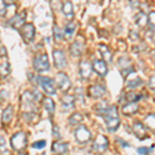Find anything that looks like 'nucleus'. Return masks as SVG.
Returning <instances> with one entry per match:
<instances>
[{"mask_svg":"<svg viewBox=\"0 0 155 155\" xmlns=\"http://www.w3.org/2000/svg\"><path fill=\"white\" fill-rule=\"evenodd\" d=\"M62 12H63L64 16L68 19H71L74 17V7L71 1H66L65 3L62 5Z\"/></svg>","mask_w":155,"mask_h":155,"instance_id":"nucleus-23","label":"nucleus"},{"mask_svg":"<svg viewBox=\"0 0 155 155\" xmlns=\"http://www.w3.org/2000/svg\"><path fill=\"white\" fill-rule=\"evenodd\" d=\"M0 153L2 154H8L9 151L6 147V143H5V140L3 139V137L0 136Z\"/></svg>","mask_w":155,"mask_h":155,"instance_id":"nucleus-31","label":"nucleus"},{"mask_svg":"<svg viewBox=\"0 0 155 155\" xmlns=\"http://www.w3.org/2000/svg\"><path fill=\"white\" fill-rule=\"evenodd\" d=\"M12 115H14V110H12V107L8 106L3 111V114H2V123H3V124H8L9 122H11L12 118Z\"/></svg>","mask_w":155,"mask_h":155,"instance_id":"nucleus-22","label":"nucleus"},{"mask_svg":"<svg viewBox=\"0 0 155 155\" xmlns=\"http://www.w3.org/2000/svg\"><path fill=\"white\" fill-rule=\"evenodd\" d=\"M27 137L24 132L20 131L15 134L11 139V146L15 151H22L26 148Z\"/></svg>","mask_w":155,"mask_h":155,"instance_id":"nucleus-2","label":"nucleus"},{"mask_svg":"<svg viewBox=\"0 0 155 155\" xmlns=\"http://www.w3.org/2000/svg\"><path fill=\"white\" fill-rule=\"evenodd\" d=\"M53 58H54L55 65L58 67V68H62V67L66 65L65 55H64L62 51H60V50H56V51L53 52Z\"/></svg>","mask_w":155,"mask_h":155,"instance_id":"nucleus-13","label":"nucleus"},{"mask_svg":"<svg viewBox=\"0 0 155 155\" xmlns=\"http://www.w3.org/2000/svg\"><path fill=\"white\" fill-rule=\"evenodd\" d=\"M91 132L88 130L86 126L81 125L74 130V137L80 144H85L88 143L91 140Z\"/></svg>","mask_w":155,"mask_h":155,"instance_id":"nucleus-5","label":"nucleus"},{"mask_svg":"<svg viewBox=\"0 0 155 155\" xmlns=\"http://www.w3.org/2000/svg\"><path fill=\"white\" fill-rule=\"evenodd\" d=\"M79 71H80V76H81L82 80L87 81V80H89L90 77H91L92 65L88 61H81L79 65Z\"/></svg>","mask_w":155,"mask_h":155,"instance_id":"nucleus-8","label":"nucleus"},{"mask_svg":"<svg viewBox=\"0 0 155 155\" xmlns=\"http://www.w3.org/2000/svg\"><path fill=\"white\" fill-rule=\"evenodd\" d=\"M34 64V68L36 69L37 71L42 72V71H47L50 69V63H49V58L46 54H41L37 55V56L34 58L33 61Z\"/></svg>","mask_w":155,"mask_h":155,"instance_id":"nucleus-4","label":"nucleus"},{"mask_svg":"<svg viewBox=\"0 0 155 155\" xmlns=\"http://www.w3.org/2000/svg\"><path fill=\"white\" fill-rule=\"evenodd\" d=\"M44 107L50 114H53V112L55 110V104H54V101H52V98L46 97V98L44 99Z\"/></svg>","mask_w":155,"mask_h":155,"instance_id":"nucleus-26","label":"nucleus"},{"mask_svg":"<svg viewBox=\"0 0 155 155\" xmlns=\"http://www.w3.org/2000/svg\"><path fill=\"white\" fill-rule=\"evenodd\" d=\"M137 110H139V106L137 104V102H128L122 107V113L126 116H131L137 113Z\"/></svg>","mask_w":155,"mask_h":155,"instance_id":"nucleus-17","label":"nucleus"},{"mask_svg":"<svg viewBox=\"0 0 155 155\" xmlns=\"http://www.w3.org/2000/svg\"><path fill=\"white\" fill-rule=\"evenodd\" d=\"M125 99L127 102H137L139 101L140 99H142V94H137L136 92H128L126 93V96H125Z\"/></svg>","mask_w":155,"mask_h":155,"instance_id":"nucleus-25","label":"nucleus"},{"mask_svg":"<svg viewBox=\"0 0 155 155\" xmlns=\"http://www.w3.org/2000/svg\"><path fill=\"white\" fill-rule=\"evenodd\" d=\"M9 72H11V65H9L8 58L4 54L0 56V77L6 78Z\"/></svg>","mask_w":155,"mask_h":155,"instance_id":"nucleus-12","label":"nucleus"},{"mask_svg":"<svg viewBox=\"0 0 155 155\" xmlns=\"http://www.w3.org/2000/svg\"><path fill=\"white\" fill-rule=\"evenodd\" d=\"M74 98L71 95H64L62 98V107L63 111H69L74 107Z\"/></svg>","mask_w":155,"mask_h":155,"instance_id":"nucleus-19","label":"nucleus"},{"mask_svg":"<svg viewBox=\"0 0 155 155\" xmlns=\"http://www.w3.org/2000/svg\"><path fill=\"white\" fill-rule=\"evenodd\" d=\"M21 35L26 42H31L35 35V27L33 24H24L21 28Z\"/></svg>","mask_w":155,"mask_h":155,"instance_id":"nucleus-6","label":"nucleus"},{"mask_svg":"<svg viewBox=\"0 0 155 155\" xmlns=\"http://www.w3.org/2000/svg\"><path fill=\"white\" fill-rule=\"evenodd\" d=\"M134 21L140 28H145L146 25L148 24V16L145 12H139L134 18Z\"/></svg>","mask_w":155,"mask_h":155,"instance_id":"nucleus-18","label":"nucleus"},{"mask_svg":"<svg viewBox=\"0 0 155 155\" xmlns=\"http://www.w3.org/2000/svg\"><path fill=\"white\" fill-rule=\"evenodd\" d=\"M76 24L74 23H68L65 26V28H64V33H65V36L66 37H71L74 35V31H76Z\"/></svg>","mask_w":155,"mask_h":155,"instance_id":"nucleus-27","label":"nucleus"},{"mask_svg":"<svg viewBox=\"0 0 155 155\" xmlns=\"http://www.w3.org/2000/svg\"><path fill=\"white\" fill-rule=\"evenodd\" d=\"M37 82H38L39 86L41 87L42 90H44L47 94L53 95V94L56 93L55 82L52 79L47 78V77H38V78H37Z\"/></svg>","mask_w":155,"mask_h":155,"instance_id":"nucleus-3","label":"nucleus"},{"mask_svg":"<svg viewBox=\"0 0 155 155\" xmlns=\"http://www.w3.org/2000/svg\"><path fill=\"white\" fill-rule=\"evenodd\" d=\"M102 116L104 117L106 120V125L110 131H116L120 125V118L118 115V110L116 106H111L107 107Z\"/></svg>","mask_w":155,"mask_h":155,"instance_id":"nucleus-1","label":"nucleus"},{"mask_svg":"<svg viewBox=\"0 0 155 155\" xmlns=\"http://www.w3.org/2000/svg\"><path fill=\"white\" fill-rule=\"evenodd\" d=\"M53 32H54V37L56 38V41H61L63 35H62V32L58 26H54Z\"/></svg>","mask_w":155,"mask_h":155,"instance_id":"nucleus-33","label":"nucleus"},{"mask_svg":"<svg viewBox=\"0 0 155 155\" xmlns=\"http://www.w3.org/2000/svg\"><path fill=\"white\" fill-rule=\"evenodd\" d=\"M52 151L55 152V153L58 154H65L67 151H68V147H67V144L65 143H58V142H55L53 144V147H52Z\"/></svg>","mask_w":155,"mask_h":155,"instance_id":"nucleus-20","label":"nucleus"},{"mask_svg":"<svg viewBox=\"0 0 155 155\" xmlns=\"http://www.w3.org/2000/svg\"><path fill=\"white\" fill-rule=\"evenodd\" d=\"M76 95H77V98H79L80 101L84 102V97H83L84 95H83V91H82V90L80 89V88H78V89L76 90Z\"/></svg>","mask_w":155,"mask_h":155,"instance_id":"nucleus-38","label":"nucleus"},{"mask_svg":"<svg viewBox=\"0 0 155 155\" xmlns=\"http://www.w3.org/2000/svg\"><path fill=\"white\" fill-rule=\"evenodd\" d=\"M6 12V4L4 0H0V17H3Z\"/></svg>","mask_w":155,"mask_h":155,"instance_id":"nucleus-35","label":"nucleus"},{"mask_svg":"<svg viewBox=\"0 0 155 155\" xmlns=\"http://www.w3.org/2000/svg\"><path fill=\"white\" fill-rule=\"evenodd\" d=\"M56 83L58 88L63 92L68 91L69 88L71 87V83L69 81V78L63 72H59L56 77Z\"/></svg>","mask_w":155,"mask_h":155,"instance_id":"nucleus-7","label":"nucleus"},{"mask_svg":"<svg viewBox=\"0 0 155 155\" xmlns=\"http://www.w3.org/2000/svg\"><path fill=\"white\" fill-rule=\"evenodd\" d=\"M25 20H26V12H21L12 17L9 20V24L14 29H21L25 24Z\"/></svg>","mask_w":155,"mask_h":155,"instance_id":"nucleus-11","label":"nucleus"},{"mask_svg":"<svg viewBox=\"0 0 155 155\" xmlns=\"http://www.w3.org/2000/svg\"><path fill=\"white\" fill-rule=\"evenodd\" d=\"M98 51H99V53L101 54L104 62H111L112 61V54H111V52H110V50L107 49V46H104V45H99Z\"/></svg>","mask_w":155,"mask_h":155,"instance_id":"nucleus-21","label":"nucleus"},{"mask_svg":"<svg viewBox=\"0 0 155 155\" xmlns=\"http://www.w3.org/2000/svg\"><path fill=\"white\" fill-rule=\"evenodd\" d=\"M145 125L150 130L155 131V115L154 114H149L148 116L145 118L144 120Z\"/></svg>","mask_w":155,"mask_h":155,"instance_id":"nucleus-24","label":"nucleus"},{"mask_svg":"<svg viewBox=\"0 0 155 155\" xmlns=\"http://www.w3.org/2000/svg\"><path fill=\"white\" fill-rule=\"evenodd\" d=\"M89 94L93 98H99L106 94V88L101 85H93L89 88Z\"/></svg>","mask_w":155,"mask_h":155,"instance_id":"nucleus-15","label":"nucleus"},{"mask_svg":"<svg viewBox=\"0 0 155 155\" xmlns=\"http://www.w3.org/2000/svg\"><path fill=\"white\" fill-rule=\"evenodd\" d=\"M142 84H143V80L140 79V78H136V79L129 80V81L127 82V87L130 89H134V88H137L139 86H141Z\"/></svg>","mask_w":155,"mask_h":155,"instance_id":"nucleus-30","label":"nucleus"},{"mask_svg":"<svg viewBox=\"0 0 155 155\" xmlns=\"http://www.w3.org/2000/svg\"><path fill=\"white\" fill-rule=\"evenodd\" d=\"M82 121H83V116L79 113L72 114L71 116V118H69V123H71V125H78V124L81 123Z\"/></svg>","mask_w":155,"mask_h":155,"instance_id":"nucleus-29","label":"nucleus"},{"mask_svg":"<svg viewBox=\"0 0 155 155\" xmlns=\"http://www.w3.org/2000/svg\"><path fill=\"white\" fill-rule=\"evenodd\" d=\"M107 107H109V106H107V102L106 101H102L98 102V104H96L95 110H96L97 114L104 115V113H106L107 110Z\"/></svg>","mask_w":155,"mask_h":155,"instance_id":"nucleus-28","label":"nucleus"},{"mask_svg":"<svg viewBox=\"0 0 155 155\" xmlns=\"http://www.w3.org/2000/svg\"><path fill=\"white\" fill-rule=\"evenodd\" d=\"M109 146V140L104 136H98L93 142V149L97 152H104Z\"/></svg>","mask_w":155,"mask_h":155,"instance_id":"nucleus-9","label":"nucleus"},{"mask_svg":"<svg viewBox=\"0 0 155 155\" xmlns=\"http://www.w3.org/2000/svg\"><path fill=\"white\" fill-rule=\"evenodd\" d=\"M148 24L152 29H155V12H151L148 16Z\"/></svg>","mask_w":155,"mask_h":155,"instance_id":"nucleus-32","label":"nucleus"},{"mask_svg":"<svg viewBox=\"0 0 155 155\" xmlns=\"http://www.w3.org/2000/svg\"><path fill=\"white\" fill-rule=\"evenodd\" d=\"M46 141H37L35 143L32 144V148L34 149H44L45 147H46Z\"/></svg>","mask_w":155,"mask_h":155,"instance_id":"nucleus-34","label":"nucleus"},{"mask_svg":"<svg viewBox=\"0 0 155 155\" xmlns=\"http://www.w3.org/2000/svg\"><path fill=\"white\" fill-rule=\"evenodd\" d=\"M92 69L101 77H104L107 74V66L104 60H94L92 63Z\"/></svg>","mask_w":155,"mask_h":155,"instance_id":"nucleus-10","label":"nucleus"},{"mask_svg":"<svg viewBox=\"0 0 155 155\" xmlns=\"http://www.w3.org/2000/svg\"><path fill=\"white\" fill-rule=\"evenodd\" d=\"M137 152L139 154H149L150 152H151V149H149V148H147V147H141V148H137Z\"/></svg>","mask_w":155,"mask_h":155,"instance_id":"nucleus-37","label":"nucleus"},{"mask_svg":"<svg viewBox=\"0 0 155 155\" xmlns=\"http://www.w3.org/2000/svg\"><path fill=\"white\" fill-rule=\"evenodd\" d=\"M148 87H149L150 90H152V91H155V74H154V76H152L149 79Z\"/></svg>","mask_w":155,"mask_h":155,"instance_id":"nucleus-36","label":"nucleus"},{"mask_svg":"<svg viewBox=\"0 0 155 155\" xmlns=\"http://www.w3.org/2000/svg\"><path fill=\"white\" fill-rule=\"evenodd\" d=\"M84 51V42L78 39L71 46V54L74 57H80Z\"/></svg>","mask_w":155,"mask_h":155,"instance_id":"nucleus-16","label":"nucleus"},{"mask_svg":"<svg viewBox=\"0 0 155 155\" xmlns=\"http://www.w3.org/2000/svg\"><path fill=\"white\" fill-rule=\"evenodd\" d=\"M154 101H155V94H154Z\"/></svg>","mask_w":155,"mask_h":155,"instance_id":"nucleus-39","label":"nucleus"},{"mask_svg":"<svg viewBox=\"0 0 155 155\" xmlns=\"http://www.w3.org/2000/svg\"><path fill=\"white\" fill-rule=\"evenodd\" d=\"M132 131H134V136H136L139 140H143L144 137L147 136L145 126L139 121H137L134 123V125H132Z\"/></svg>","mask_w":155,"mask_h":155,"instance_id":"nucleus-14","label":"nucleus"}]
</instances>
